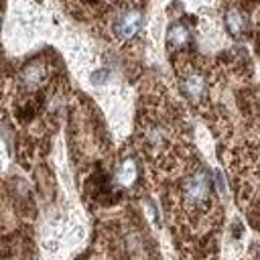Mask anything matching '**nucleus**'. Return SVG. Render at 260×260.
<instances>
[{
  "label": "nucleus",
  "mask_w": 260,
  "mask_h": 260,
  "mask_svg": "<svg viewBox=\"0 0 260 260\" xmlns=\"http://www.w3.org/2000/svg\"><path fill=\"white\" fill-rule=\"evenodd\" d=\"M183 201L191 211H201L207 209L211 203V187H209V177L203 171L193 173L187 177L183 185Z\"/></svg>",
  "instance_id": "1"
},
{
  "label": "nucleus",
  "mask_w": 260,
  "mask_h": 260,
  "mask_svg": "<svg viewBox=\"0 0 260 260\" xmlns=\"http://www.w3.org/2000/svg\"><path fill=\"white\" fill-rule=\"evenodd\" d=\"M140 24H142L140 12L138 10H126L118 16V20L114 24V30L118 32L120 39H132L140 30Z\"/></svg>",
  "instance_id": "2"
},
{
  "label": "nucleus",
  "mask_w": 260,
  "mask_h": 260,
  "mask_svg": "<svg viewBox=\"0 0 260 260\" xmlns=\"http://www.w3.org/2000/svg\"><path fill=\"white\" fill-rule=\"evenodd\" d=\"M20 79H22V85L24 87L37 89L47 79V67L41 61H32V63L24 65V69L20 71Z\"/></svg>",
  "instance_id": "3"
},
{
  "label": "nucleus",
  "mask_w": 260,
  "mask_h": 260,
  "mask_svg": "<svg viewBox=\"0 0 260 260\" xmlns=\"http://www.w3.org/2000/svg\"><path fill=\"white\" fill-rule=\"evenodd\" d=\"M181 87H183V93H185L189 100L195 102V100L203 98V93H205V79H203L197 71H189V73L183 77Z\"/></svg>",
  "instance_id": "4"
},
{
  "label": "nucleus",
  "mask_w": 260,
  "mask_h": 260,
  "mask_svg": "<svg viewBox=\"0 0 260 260\" xmlns=\"http://www.w3.org/2000/svg\"><path fill=\"white\" fill-rule=\"evenodd\" d=\"M136 177H138V169H136V162H134L132 158L124 160V162L120 165L118 173H116V181H118L120 185H124V187H130V185H134Z\"/></svg>",
  "instance_id": "5"
},
{
  "label": "nucleus",
  "mask_w": 260,
  "mask_h": 260,
  "mask_svg": "<svg viewBox=\"0 0 260 260\" xmlns=\"http://www.w3.org/2000/svg\"><path fill=\"white\" fill-rule=\"evenodd\" d=\"M225 26H228V30L234 37H242L244 30H246V18H244V14L240 10H236V8L228 10V14H225Z\"/></svg>",
  "instance_id": "6"
},
{
  "label": "nucleus",
  "mask_w": 260,
  "mask_h": 260,
  "mask_svg": "<svg viewBox=\"0 0 260 260\" xmlns=\"http://www.w3.org/2000/svg\"><path fill=\"white\" fill-rule=\"evenodd\" d=\"M189 30L183 26V24H173L171 28H169V35H167V43H169V47H173V49H183L187 43H189Z\"/></svg>",
  "instance_id": "7"
}]
</instances>
